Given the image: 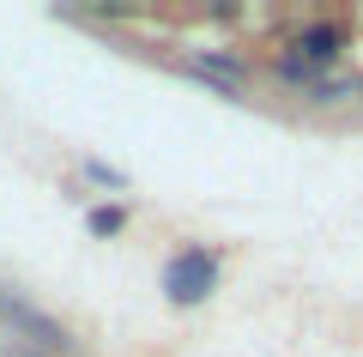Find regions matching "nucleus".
I'll use <instances>...</instances> for the list:
<instances>
[{
	"label": "nucleus",
	"instance_id": "f257e3e1",
	"mask_svg": "<svg viewBox=\"0 0 363 357\" xmlns=\"http://www.w3.org/2000/svg\"><path fill=\"white\" fill-rule=\"evenodd\" d=\"M224 279V255L206 243H182L164 255V273H157V291H164L169 309H200Z\"/></svg>",
	"mask_w": 363,
	"mask_h": 357
},
{
	"label": "nucleus",
	"instance_id": "f03ea898",
	"mask_svg": "<svg viewBox=\"0 0 363 357\" xmlns=\"http://www.w3.org/2000/svg\"><path fill=\"white\" fill-rule=\"evenodd\" d=\"M345 49H351V31L339 25V18H309V25H297V31H291V43H285V55H291V61H303L309 73L339 67V61H345Z\"/></svg>",
	"mask_w": 363,
	"mask_h": 357
},
{
	"label": "nucleus",
	"instance_id": "7ed1b4c3",
	"mask_svg": "<svg viewBox=\"0 0 363 357\" xmlns=\"http://www.w3.org/2000/svg\"><path fill=\"white\" fill-rule=\"evenodd\" d=\"M85 230L97 236V243H116L121 230H128V206H121V200H97L85 212Z\"/></svg>",
	"mask_w": 363,
	"mask_h": 357
},
{
	"label": "nucleus",
	"instance_id": "20e7f679",
	"mask_svg": "<svg viewBox=\"0 0 363 357\" xmlns=\"http://www.w3.org/2000/svg\"><path fill=\"white\" fill-rule=\"evenodd\" d=\"M85 176H91V182H97V188H116V194H121V188H128V176H121V170H109V164H104V158H85Z\"/></svg>",
	"mask_w": 363,
	"mask_h": 357
}]
</instances>
